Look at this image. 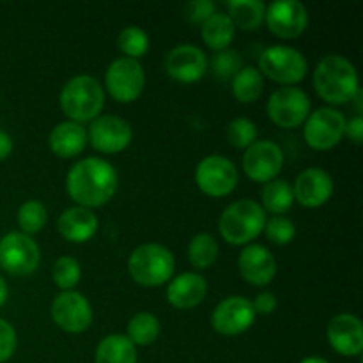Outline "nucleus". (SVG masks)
Instances as JSON below:
<instances>
[{"mask_svg": "<svg viewBox=\"0 0 363 363\" xmlns=\"http://www.w3.org/2000/svg\"><path fill=\"white\" fill-rule=\"evenodd\" d=\"M119 186L116 167L103 158H84L66 176V191L80 208H101L113 199Z\"/></svg>", "mask_w": 363, "mask_h": 363, "instance_id": "1", "label": "nucleus"}, {"mask_svg": "<svg viewBox=\"0 0 363 363\" xmlns=\"http://www.w3.org/2000/svg\"><path fill=\"white\" fill-rule=\"evenodd\" d=\"M314 89L328 105H346L360 91L357 67L339 53L323 57L314 71Z\"/></svg>", "mask_w": 363, "mask_h": 363, "instance_id": "2", "label": "nucleus"}, {"mask_svg": "<svg viewBox=\"0 0 363 363\" xmlns=\"http://www.w3.org/2000/svg\"><path fill=\"white\" fill-rule=\"evenodd\" d=\"M266 211L252 199H240L227 206L218 218L223 241L233 247H247L257 240L266 225Z\"/></svg>", "mask_w": 363, "mask_h": 363, "instance_id": "3", "label": "nucleus"}, {"mask_svg": "<svg viewBox=\"0 0 363 363\" xmlns=\"http://www.w3.org/2000/svg\"><path fill=\"white\" fill-rule=\"evenodd\" d=\"M60 110L73 123H89L98 119L105 106V89L91 74L73 77L59 96Z\"/></svg>", "mask_w": 363, "mask_h": 363, "instance_id": "4", "label": "nucleus"}, {"mask_svg": "<svg viewBox=\"0 0 363 363\" xmlns=\"http://www.w3.org/2000/svg\"><path fill=\"white\" fill-rule=\"evenodd\" d=\"M176 269L174 254L160 243H144L128 259V272L140 287H160L169 282Z\"/></svg>", "mask_w": 363, "mask_h": 363, "instance_id": "5", "label": "nucleus"}, {"mask_svg": "<svg viewBox=\"0 0 363 363\" xmlns=\"http://www.w3.org/2000/svg\"><path fill=\"white\" fill-rule=\"evenodd\" d=\"M259 71L262 77L277 82L282 87H291L307 77L308 62L300 50L286 45L266 48L259 57Z\"/></svg>", "mask_w": 363, "mask_h": 363, "instance_id": "6", "label": "nucleus"}, {"mask_svg": "<svg viewBox=\"0 0 363 363\" xmlns=\"http://www.w3.org/2000/svg\"><path fill=\"white\" fill-rule=\"evenodd\" d=\"M266 112L273 124L284 130H294L303 126L311 116V98L303 89L291 85L273 91L266 103Z\"/></svg>", "mask_w": 363, "mask_h": 363, "instance_id": "7", "label": "nucleus"}, {"mask_svg": "<svg viewBox=\"0 0 363 363\" xmlns=\"http://www.w3.org/2000/svg\"><path fill=\"white\" fill-rule=\"evenodd\" d=\"M41 264V248L23 233H7L0 240V268L13 277L32 275Z\"/></svg>", "mask_w": 363, "mask_h": 363, "instance_id": "8", "label": "nucleus"}, {"mask_svg": "<svg viewBox=\"0 0 363 363\" xmlns=\"http://www.w3.org/2000/svg\"><path fill=\"white\" fill-rule=\"evenodd\" d=\"M346 117L333 106H321L311 112L303 123V138L315 151H330L342 142Z\"/></svg>", "mask_w": 363, "mask_h": 363, "instance_id": "9", "label": "nucleus"}, {"mask_svg": "<svg viewBox=\"0 0 363 363\" xmlns=\"http://www.w3.org/2000/svg\"><path fill=\"white\" fill-rule=\"evenodd\" d=\"M240 181V172L229 158L222 155H209L199 162L195 170V183L199 190L213 199L233 194Z\"/></svg>", "mask_w": 363, "mask_h": 363, "instance_id": "10", "label": "nucleus"}, {"mask_svg": "<svg viewBox=\"0 0 363 363\" xmlns=\"http://www.w3.org/2000/svg\"><path fill=\"white\" fill-rule=\"evenodd\" d=\"M105 87L117 103L137 101L145 87V71L138 60L119 57L108 66L105 73Z\"/></svg>", "mask_w": 363, "mask_h": 363, "instance_id": "11", "label": "nucleus"}, {"mask_svg": "<svg viewBox=\"0 0 363 363\" xmlns=\"http://www.w3.org/2000/svg\"><path fill=\"white\" fill-rule=\"evenodd\" d=\"M53 323L66 333H84L94 321L92 305L78 291H60L50 305Z\"/></svg>", "mask_w": 363, "mask_h": 363, "instance_id": "12", "label": "nucleus"}, {"mask_svg": "<svg viewBox=\"0 0 363 363\" xmlns=\"http://www.w3.org/2000/svg\"><path fill=\"white\" fill-rule=\"evenodd\" d=\"M87 140L103 155H119L130 147L133 140V128L119 116H99L89 126Z\"/></svg>", "mask_w": 363, "mask_h": 363, "instance_id": "13", "label": "nucleus"}, {"mask_svg": "<svg viewBox=\"0 0 363 363\" xmlns=\"http://www.w3.org/2000/svg\"><path fill=\"white\" fill-rule=\"evenodd\" d=\"M255 318L257 314L252 301L236 294V296H227L216 305L211 314V325L213 330L220 335L236 337L250 330Z\"/></svg>", "mask_w": 363, "mask_h": 363, "instance_id": "14", "label": "nucleus"}, {"mask_svg": "<svg viewBox=\"0 0 363 363\" xmlns=\"http://www.w3.org/2000/svg\"><path fill=\"white\" fill-rule=\"evenodd\" d=\"M264 21L279 39H296L307 30L308 11L300 0H275L266 6Z\"/></svg>", "mask_w": 363, "mask_h": 363, "instance_id": "15", "label": "nucleus"}, {"mask_svg": "<svg viewBox=\"0 0 363 363\" xmlns=\"http://www.w3.org/2000/svg\"><path fill=\"white\" fill-rule=\"evenodd\" d=\"M284 167V151L273 140H255L243 155V170L255 183H269L277 179Z\"/></svg>", "mask_w": 363, "mask_h": 363, "instance_id": "16", "label": "nucleus"}, {"mask_svg": "<svg viewBox=\"0 0 363 363\" xmlns=\"http://www.w3.org/2000/svg\"><path fill=\"white\" fill-rule=\"evenodd\" d=\"M165 71L172 80L181 84H195L208 71V57L195 45H177L167 53Z\"/></svg>", "mask_w": 363, "mask_h": 363, "instance_id": "17", "label": "nucleus"}, {"mask_svg": "<svg viewBox=\"0 0 363 363\" xmlns=\"http://www.w3.org/2000/svg\"><path fill=\"white\" fill-rule=\"evenodd\" d=\"M238 269L247 284L255 287H266L277 277L279 264L269 248H266L264 245L250 243L241 250L240 257H238Z\"/></svg>", "mask_w": 363, "mask_h": 363, "instance_id": "18", "label": "nucleus"}, {"mask_svg": "<svg viewBox=\"0 0 363 363\" xmlns=\"http://www.w3.org/2000/svg\"><path fill=\"white\" fill-rule=\"evenodd\" d=\"M326 339L330 347L340 357H360L363 351V325L360 318L350 312L337 314L330 319Z\"/></svg>", "mask_w": 363, "mask_h": 363, "instance_id": "19", "label": "nucleus"}, {"mask_svg": "<svg viewBox=\"0 0 363 363\" xmlns=\"http://www.w3.org/2000/svg\"><path fill=\"white\" fill-rule=\"evenodd\" d=\"M333 179L321 167H311L296 177L293 186L294 202L303 208H321L332 199Z\"/></svg>", "mask_w": 363, "mask_h": 363, "instance_id": "20", "label": "nucleus"}, {"mask_svg": "<svg viewBox=\"0 0 363 363\" xmlns=\"http://www.w3.org/2000/svg\"><path fill=\"white\" fill-rule=\"evenodd\" d=\"M208 291V280L201 273H181L176 279L170 280L167 287V301L177 311H190L206 300Z\"/></svg>", "mask_w": 363, "mask_h": 363, "instance_id": "21", "label": "nucleus"}, {"mask_svg": "<svg viewBox=\"0 0 363 363\" xmlns=\"http://www.w3.org/2000/svg\"><path fill=\"white\" fill-rule=\"evenodd\" d=\"M99 227L98 216L92 209L73 206L60 213L57 220V230L69 243H87L96 236Z\"/></svg>", "mask_w": 363, "mask_h": 363, "instance_id": "22", "label": "nucleus"}, {"mask_svg": "<svg viewBox=\"0 0 363 363\" xmlns=\"http://www.w3.org/2000/svg\"><path fill=\"white\" fill-rule=\"evenodd\" d=\"M87 130L73 121L59 123L48 135V145L55 156L62 160H71L80 156L87 147Z\"/></svg>", "mask_w": 363, "mask_h": 363, "instance_id": "23", "label": "nucleus"}, {"mask_svg": "<svg viewBox=\"0 0 363 363\" xmlns=\"http://www.w3.org/2000/svg\"><path fill=\"white\" fill-rule=\"evenodd\" d=\"M201 35L204 45L213 52H223L233 45L236 38V27L227 16V13H218L216 11L213 16H209L204 23L201 25Z\"/></svg>", "mask_w": 363, "mask_h": 363, "instance_id": "24", "label": "nucleus"}, {"mask_svg": "<svg viewBox=\"0 0 363 363\" xmlns=\"http://www.w3.org/2000/svg\"><path fill=\"white\" fill-rule=\"evenodd\" d=\"M137 347L126 335L112 333L99 340L94 353V363H137Z\"/></svg>", "mask_w": 363, "mask_h": 363, "instance_id": "25", "label": "nucleus"}, {"mask_svg": "<svg viewBox=\"0 0 363 363\" xmlns=\"http://www.w3.org/2000/svg\"><path fill=\"white\" fill-rule=\"evenodd\" d=\"M227 9L234 27L243 32H255L264 23L266 6L261 0H233L227 4Z\"/></svg>", "mask_w": 363, "mask_h": 363, "instance_id": "26", "label": "nucleus"}, {"mask_svg": "<svg viewBox=\"0 0 363 363\" xmlns=\"http://www.w3.org/2000/svg\"><path fill=\"white\" fill-rule=\"evenodd\" d=\"M262 209L273 216H284L294 204L293 184L286 179H273L266 183L261 190Z\"/></svg>", "mask_w": 363, "mask_h": 363, "instance_id": "27", "label": "nucleus"}, {"mask_svg": "<svg viewBox=\"0 0 363 363\" xmlns=\"http://www.w3.org/2000/svg\"><path fill=\"white\" fill-rule=\"evenodd\" d=\"M230 91L240 103H245V105L255 103L264 92V77L257 67H241L236 77L233 78Z\"/></svg>", "mask_w": 363, "mask_h": 363, "instance_id": "28", "label": "nucleus"}, {"mask_svg": "<svg viewBox=\"0 0 363 363\" xmlns=\"http://www.w3.org/2000/svg\"><path fill=\"white\" fill-rule=\"evenodd\" d=\"M160 330H162V325H160L158 318L155 314H151V312H137L128 323L126 337L135 347H145L156 342V339L160 337Z\"/></svg>", "mask_w": 363, "mask_h": 363, "instance_id": "29", "label": "nucleus"}, {"mask_svg": "<svg viewBox=\"0 0 363 363\" xmlns=\"http://www.w3.org/2000/svg\"><path fill=\"white\" fill-rule=\"evenodd\" d=\"M220 245L215 236L201 233L194 236L188 243V261L195 269H208L218 259Z\"/></svg>", "mask_w": 363, "mask_h": 363, "instance_id": "30", "label": "nucleus"}, {"mask_svg": "<svg viewBox=\"0 0 363 363\" xmlns=\"http://www.w3.org/2000/svg\"><path fill=\"white\" fill-rule=\"evenodd\" d=\"M18 227L20 233L27 234V236H34V234L41 233L48 223V209L43 202L39 201H27L18 208L16 213Z\"/></svg>", "mask_w": 363, "mask_h": 363, "instance_id": "31", "label": "nucleus"}, {"mask_svg": "<svg viewBox=\"0 0 363 363\" xmlns=\"http://www.w3.org/2000/svg\"><path fill=\"white\" fill-rule=\"evenodd\" d=\"M117 46L128 59L138 60L149 52L151 39H149V34L142 27L130 25V27L121 30L119 38H117Z\"/></svg>", "mask_w": 363, "mask_h": 363, "instance_id": "32", "label": "nucleus"}, {"mask_svg": "<svg viewBox=\"0 0 363 363\" xmlns=\"http://www.w3.org/2000/svg\"><path fill=\"white\" fill-rule=\"evenodd\" d=\"M52 280L60 291H73L82 280V264L71 255H62L52 268Z\"/></svg>", "mask_w": 363, "mask_h": 363, "instance_id": "33", "label": "nucleus"}, {"mask_svg": "<svg viewBox=\"0 0 363 363\" xmlns=\"http://www.w3.org/2000/svg\"><path fill=\"white\" fill-rule=\"evenodd\" d=\"M227 140L236 149H248L257 140V126L247 117H236L227 126Z\"/></svg>", "mask_w": 363, "mask_h": 363, "instance_id": "34", "label": "nucleus"}, {"mask_svg": "<svg viewBox=\"0 0 363 363\" xmlns=\"http://www.w3.org/2000/svg\"><path fill=\"white\" fill-rule=\"evenodd\" d=\"M262 233H266V238L273 245L286 247L296 236V225L287 216H272L269 220H266V225Z\"/></svg>", "mask_w": 363, "mask_h": 363, "instance_id": "35", "label": "nucleus"}, {"mask_svg": "<svg viewBox=\"0 0 363 363\" xmlns=\"http://www.w3.org/2000/svg\"><path fill=\"white\" fill-rule=\"evenodd\" d=\"M213 73L218 80H233L238 74V71L243 67V62H241V55L236 50H223V52H218L215 57H213Z\"/></svg>", "mask_w": 363, "mask_h": 363, "instance_id": "36", "label": "nucleus"}, {"mask_svg": "<svg viewBox=\"0 0 363 363\" xmlns=\"http://www.w3.org/2000/svg\"><path fill=\"white\" fill-rule=\"evenodd\" d=\"M18 346L16 330L9 321L0 318V363H6L13 358Z\"/></svg>", "mask_w": 363, "mask_h": 363, "instance_id": "37", "label": "nucleus"}, {"mask_svg": "<svg viewBox=\"0 0 363 363\" xmlns=\"http://www.w3.org/2000/svg\"><path fill=\"white\" fill-rule=\"evenodd\" d=\"M216 13V4L213 0H194L184 7V18L194 25H202L209 16Z\"/></svg>", "mask_w": 363, "mask_h": 363, "instance_id": "38", "label": "nucleus"}, {"mask_svg": "<svg viewBox=\"0 0 363 363\" xmlns=\"http://www.w3.org/2000/svg\"><path fill=\"white\" fill-rule=\"evenodd\" d=\"M252 305H254L255 314L269 315V314H273V312H275L279 301H277L275 294L269 293V291H264V293H259L257 296H255V300L252 301Z\"/></svg>", "mask_w": 363, "mask_h": 363, "instance_id": "39", "label": "nucleus"}, {"mask_svg": "<svg viewBox=\"0 0 363 363\" xmlns=\"http://www.w3.org/2000/svg\"><path fill=\"white\" fill-rule=\"evenodd\" d=\"M344 137L350 138L354 145H362L363 142V117L354 116L353 119L346 121V131Z\"/></svg>", "mask_w": 363, "mask_h": 363, "instance_id": "40", "label": "nucleus"}, {"mask_svg": "<svg viewBox=\"0 0 363 363\" xmlns=\"http://www.w3.org/2000/svg\"><path fill=\"white\" fill-rule=\"evenodd\" d=\"M13 149H14L13 137H11L7 131L0 130V162H4V160L9 158L11 152H13Z\"/></svg>", "mask_w": 363, "mask_h": 363, "instance_id": "41", "label": "nucleus"}, {"mask_svg": "<svg viewBox=\"0 0 363 363\" xmlns=\"http://www.w3.org/2000/svg\"><path fill=\"white\" fill-rule=\"evenodd\" d=\"M7 298H9V286H7L6 279H4V277L0 275V307H2V305L6 303Z\"/></svg>", "mask_w": 363, "mask_h": 363, "instance_id": "42", "label": "nucleus"}, {"mask_svg": "<svg viewBox=\"0 0 363 363\" xmlns=\"http://www.w3.org/2000/svg\"><path fill=\"white\" fill-rule=\"evenodd\" d=\"M353 101L357 103V116H362V113H363V105H362L363 92H362V89L357 92V96H354V98H353Z\"/></svg>", "mask_w": 363, "mask_h": 363, "instance_id": "43", "label": "nucleus"}, {"mask_svg": "<svg viewBox=\"0 0 363 363\" xmlns=\"http://www.w3.org/2000/svg\"><path fill=\"white\" fill-rule=\"evenodd\" d=\"M300 363H330V362L325 360V358H321V357H307V358H303Z\"/></svg>", "mask_w": 363, "mask_h": 363, "instance_id": "44", "label": "nucleus"}]
</instances>
